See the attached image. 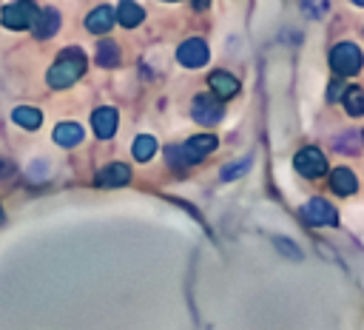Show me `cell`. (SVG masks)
<instances>
[{
  "label": "cell",
  "mask_w": 364,
  "mask_h": 330,
  "mask_svg": "<svg viewBox=\"0 0 364 330\" xmlns=\"http://www.w3.org/2000/svg\"><path fill=\"white\" fill-rule=\"evenodd\" d=\"M82 71H85V54L80 48H65L57 57V63L48 68L46 80L51 88H68L82 77Z\"/></svg>",
  "instance_id": "1"
},
{
  "label": "cell",
  "mask_w": 364,
  "mask_h": 330,
  "mask_svg": "<svg viewBox=\"0 0 364 330\" xmlns=\"http://www.w3.org/2000/svg\"><path fill=\"white\" fill-rule=\"evenodd\" d=\"M361 48L353 46V43H338L333 51H330V68L338 74V77H353L361 71Z\"/></svg>",
  "instance_id": "2"
},
{
  "label": "cell",
  "mask_w": 364,
  "mask_h": 330,
  "mask_svg": "<svg viewBox=\"0 0 364 330\" xmlns=\"http://www.w3.org/2000/svg\"><path fill=\"white\" fill-rule=\"evenodd\" d=\"M37 17H40V9L31 0H14V3H9L3 9V26L6 28H14V31L31 28L37 23Z\"/></svg>",
  "instance_id": "3"
},
{
  "label": "cell",
  "mask_w": 364,
  "mask_h": 330,
  "mask_svg": "<svg viewBox=\"0 0 364 330\" xmlns=\"http://www.w3.org/2000/svg\"><path fill=\"white\" fill-rule=\"evenodd\" d=\"M191 114L199 125H216L222 119L225 108H222V100H216L213 94H199V97H193Z\"/></svg>",
  "instance_id": "4"
},
{
  "label": "cell",
  "mask_w": 364,
  "mask_h": 330,
  "mask_svg": "<svg viewBox=\"0 0 364 330\" xmlns=\"http://www.w3.org/2000/svg\"><path fill=\"white\" fill-rule=\"evenodd\" d=\"M293 165H296V171H299L301 176H310V179H316V176H324V174H327V159H324V154H321L318 148H313V145L301 148V151L296 154Z\"/></svg>",
  "instance_id": "5"
},
{
  "label": "cell",
  "mask_w": 364,
  "mask_h": 330,
  "mask_svg": "<svg viewBox=\"0 0 364 330\" xmlns=\"http://www.w3.org/2000/svg\"><path fill=\"white\" fill-rule=\"evenodd\" d=\"M301 213H304V219L310 222V225H316V228H324V225H338V213H336V208L327 202V199H321V196H313L304 208H301Z\"/></svg>",
  "instance_id": "6"
},
{
  "label": "cell",
  "mask_w": 364,
  "mask_h": 330,
  "mask_svg": "<svg viewBox=\"0 0 364 330\" xmlns=\"http://www.w3.org/2000/svg\"><path fill=\"white\" fill-rule=\"evenodd\" d=\"M176 60H179L185 68H202V65L208 63V46H205V40H199V37L185 40V43L176 48Z\"/></svg>",
  "instance_id": "7"
},
{
  "label": "cell",
  "mask_w": 364,
  "mask_h": 330,
  "mask_svg": "<svg viewBox=\"0 0 364 330\" xmlns=\"http://www.w3.org/2000/svg\"><path fill=\"white\" fill-rule=\"evenodd\" d=\"M208 85H210L216 100H230V97L239 94V80L233 74H228V71H213L208 77Z\"/></svg>",
  "instance_id": "8"
},
{
  "label": "cell",
  "mask_w": 364,
  "mask_h": 330,
  "mask_svg": "<svg viewBox=\"0 0 364 330\" xmlns=\"http://www.w3.org/2000/svg\"><path fill=\"white\" fill-rule=\"evenodd\" d=\"M213 148H216V137H213V134H196V137H191V139L182 145L188 162H202Z\"/></svg>",
  "instance_id": "9"
},
{
  "label": "cell",
  "mask_w": 364,
  "mask_h": 330,
  "mask_svg": "<svg viewBox=\"0 0 364 330\" xmlns=\"http://www.w3.org/2000/svg\"><path fill=\"white\" fill-rule=\"evenodd\" d=\"M91 125H94V131H97L100 139L114 137V131H117V111H114L111 105L97 108V111L91 114Z\"/></svg>",
  "instance_id": "10"
},
{
  "label": "cell",
  "mask_w": 364,
  "mask_h": 330,
  "mask_svg": "<svg viewBox=\"0 0 364 330\" xmlns=\"http://www.w3.org/2000/svg\"><path fill=\"white\" fill-rule=\"evenodd\" d=\"M128 179H131V168L125 162H111L97 174V185L102 188H117V185H125Z\"/></svg>",
  "instance_id": "11"
},
{
  "label": "cell",
  "mask_w": 364,
  "mask_h": 330,
  "mask_svg": "<svg viewBox=\"0 0 364 330\" xmlns=\"http://www.w3.org/2000/svg\"><path fill=\"white\" fill-rule=\"evenodd\" d=\"M330 188L338 193V196H350L358 191V179L350 168H333L330 171Z\"/></svg>",
  "instance_id": "12"
},
{
  "label": "cell",
  "mask_w": 364,
  "mask_h": 330,
  "mask_svg": "<svg viewBox=\"0 0 364 330\" xmlns=\"http://www.w3.org/2000/svg\"><path fill=\"white\" fill-rule=\"evenodd\" d=\"M82 125L80 122H60L57 128H54V134H51V139L57 142V145H63V148H74L77 142H82Z\"/></svg>",
  "instance_id": "13"
},
{
  "label": "cell",
  "mask_w": 364,
  "mask_h": 330,
  "mask_svg": "<svg viewBox=\"0 0 364 330\" xmlns=\"http://www.w3.org/2000/svg\"><path fill=\"white\" fill-rule=\"evenodd\" d=\"M114 17H117V14H114L108 6H97V9L85 17V28L94 31V34H105V31L114 26Z\"/></svg>",
  "instance_id": "14"
},
{
  "label": "cell",
  "mask_w": 364,
  "mask_h": 330,
  "mask_svg": "<svg viewBox=\"0 0 364 330\" xmlns=\"http://www.w3.org/2000/svg\"><path fill=\"white\" fill-rule=\"evenodd\" d=\"M31 28H34V37H37V40H48V37L60 28V11H57V9L40 11V17H37V23H34Z\"/></svg>",
  "instance_id": "15"
},
{
  "label": "cell",
  "mask_w": 364,
  "mask_h": 330,
  "mask_svg": "<svg viewBox=\"0 0 364 330\" xmlns=\"http://www.w3.org/2000/svg\"><path fill=\"white\" fill-rule=\"evenodd\" d=\"M117 20L125 26V28H134V26H139L142 23V17H145V11L134 3V0H119V6H117Z\"/></svg>",
  "instance_id": "16"
},
{
  "label": "cell",
  "mask_w": 364,
  "mask_h": 330,
  "mask_svg": "<svg viewBox=\"0 0 364 330\" xmlns=\"http://www.w3.org/2000/svg\"><path fill=\"white\" fill-rule=\"evenodd\" d=\"M11 119H14L20 128L34 131V128H40L43 114H40V108H34V105H17V108L11 111Z\"/></svg>",
  "instance_id": "17"
},
{
  "label": "cell",
  "mask_w": 364,
  "mask_h": 330,
  "mask_svg": "<svg viewBox=\"0 0 364 330\" xmlns=\"http://www.w3.org/2000/svg\"><path fill=\"white\" fill-rule=\"evenodd\" d=\"M119 57H122V51H119V46H117L114 40H102V43L97 46V63H100V65L114 68V65L119 63Z\"/></svg>",
  "instance_id": "18"
},
{
  "label": "cell",
  "mask_w": 364,
  "mask_h": 330,
  "mask_svg": "<svg viewBox=\"0 0 364 330\" xmlns=\"http://www.w3.org/2000/svg\"><path fill=\"white\" fill-rule=\"evenodd\" d=\"M134 159H139V162H148L154 154H156V139L151 137V134H139L136 139H134Z\"/></svg>",
  "instance_id": "19"
},
{
  "label": "cell",
  "mask_w": 364,
  "mask_h": 330,
  "mask_svg": "<svg viewBox=\"0 0 364 330\" xmlns=\"http://www.w3.org/2000/svg\"><path fill=\"white\" fill-rule=\"evenodd\" d=\"M344 108H347L350 117H361L364 114V91L358 85H350L344 91Z\"/></svg>",
  "instance_id": "20"
},
{
  "label": "cell",
  "mask_w": 364,
  "mask_h": 330,
  "mask_svg": "<svg viewBox=\"0 0 364 330\" xmlns=\"http://www.w3.org/2000/svg\"><path fill=\"white\" fill-rule=\"evenodd\" d=\"M250 168V156H245L242 162L236 159V162H230V165H225L222 171H219V176H222V182H233V179H239L245 171Z\"/></svg>",
  "instance_id": "21"
},
{
  "label": "cell",
  "mask_w": 364,
  "mask_h": 330,
  "mask_svg": "<svg viewBox=\"0 0 364 330\" xmlns=\"http://www.w3.org/2000/svg\"><path fill=\"white\" fill-rule=\"evenodd\" d=\"M301 9L310 14V17H324L330 11V0H301Z\"/></svg>",
  "instance_id": "22"
},
{
  "label": "cell",
  "mask_w": 364,
  "mask_h": 330,
  "mask_svg": "<svg viewBox=\"0 0 364 330\" xmlns=\"http://www.w3.org/2000/svg\"><path fill=\"white\" fill-rule=\"evenodd\" d=\"M168 162H171V165H176V168H185V165H191L182 148H168Z\"/></svg>",
  "instance_id": "23"
},
{
  "label": "cell",
  "mask_w": 364,
  "mask_h": 330,
  "mask_svg": "<svg viewBox=\"0 0 364 330\" xmlns=\"http://www.w3.org/2000/svg\"><path fill=\"white\" fill-rule=\"evenodd\" d=\"M344 91H347V88H344L341 82H330V88H327V100H330V102H336L338 97H344Z\"/></svg>",
  "instance_id": "24"
},
{
  "label": "cell",
  "mask_w": 364,
  "mask_h": 330,
  "mask_svg": "<svg viewBox=\"0 0 364 330\" xmlns=\"http://www.w3.org/2000/svg\"><path fill=\"white\" fill-rule=\"evenodd\" d=\"M11 174H14L11 159H0V179H6V176H11Z\"/></svg>",
  "instance_id": "25"
},
{
  "label": "cell",
  "mask_w": 364,
  "mask_h": 330,
  "mask_svg": "<svg viewBox=\"0 0 364 330\" xmlns=\"http://www.w3.org/2000/svg\"><path fill=\"white\" fill-rule=\"evenodd\" d=\"M191 3H193V9H199V11H202V9H208V6H210V0H191Z\"/></svg>",
  "instance_id": "26"
},
{
  "label": "cell",
  "mask_w": 364,
  "mask_h": 330,
  "mask_svg": "<svg viewBox=\"0 0 364 330\" xmlns=\"http://www.w3.org/2000/svg\"><path fill=\"white\" fill-rule=\"evenodd\" d=\"M350 3H355V6H364V0H350Z\"/></svg>",
  "instance_id": "27"
},
{
  "label": "cell",
  "mask_w": 364,
  "mask_h": 330,
  "mask_svg": "<svg viewBox=\"0 0 364 330\" xmlns=\"http://www.w3.org/2000/svg\"><path fill=\"white\" fill-rule=\"evenodd\" d=\"M3 219H6V213H3V208H0V222H3Z\"/></svg>",
  "instance_id": "28"
}]
</instances>
